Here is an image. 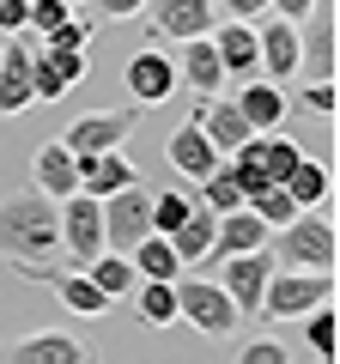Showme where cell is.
Here are the masks:
<instances>
[{"label":"cell","mask_w":340,"mask_h":364,"mask_svg":"<svg viewBox=\"0 0 340 364\" xmlns=\"http://www.w3.org/2000/svg\"><path fill=\"white\" fill-rule=\"evenodd\" d=\"M0 255L13 267H55L61 255V213L43 188L0 200Z\"/></svg>","instance_id":"obj_1"},{"label":"cell","mask_w":340,"mask_h":364,"mask_svg":"<svg viewBox=\"0 0 340 364\" xmlns=\"http://www.w3.org/2000/svg\"><path fill=\"white\" fill-rule=\"evenodd\" d=\"M176 286V316H183L195 334H207V340H225L231 328H243V316H237V304H231V291L219 286V279H188V267L170 279Z\"/></svg>","instance_id":"obj_2"},{"label":"cell","mask_w":340,"mask_h":364,"mask_svg":"<svg viewBox=\"0 0 340 364\" xmlns=\"http://www.w3.org/2000/svg\"><path fill=\"white\" fill-rule=\"evenodd\" d=\"M328 298H334V273H322V267H286L280 273L274 267L255 316H267V322H298L304 310H316V304H328Z\"/></svg>","instance_id":"obj_3"},{"label":"cell","mask_w":340,"mask_h":364,"mask_svg":"<svg viewBox=\"0 0 340 364\" xmlns=\"http://www.w3.org/2000/svg\"><path fill=\"white\" fill-rule=\"evenodd\" d=\"M267 249H274V267H322V273H334V225L316 207L298 213L292 225H280V237H267Z\"/></svg>","instance_id":"obj_4"},{"label":"cell","mask_w":340,"mask_h":364,"mask_svg":"<svg viewBox=\"0 0 340 364\" xmlns=\"http://www.w3.org/2000/svg\"><path fill=\"white\" fill-rule=\"evenodd\" d=\"M55 213H61V249L73 255V267H85L92 255H104V200L97 195L73 188V195L55 200Z\"/></svg>","instance_id":"obj_5"},{"label":"cell","mask_w":340,"mask_h":364,"mask_svg":"<svg viewBox=\"0 0 340 364\" xmlns=\"http://www.w3.org/2000/svg\"><path fill=\"white\" fill-rule=\"evenodd\" d=\"M140 182H146V176H140ZM140 182H128V188H116V195H104V249H116V255H128V249L152 231V195H146Z\"/></svg>","instance_id":"obj_6"},{"label":"cell","mask_w":340,"mask_h":364,"mask_svg":"<svg viewBox=\"0 0 340 364\" xmlns=\"http://www.w3.org/2000/svg\"><path fill=\"white\" fill-rule=\"evenodd\" d=\"M140 128V104H128V109H97V116H73L61 128V146L67 152H110V146H122L128 134Z\"/></svg>","instance_id":"obj_7"},{"label":"cell","mask_w":340,"mask_h":364,"mask_svg":"<svg viewBox=\"0 0 340 364\" xmlns=\"http://www.w3.org/2000/svg\"><path fill=\"white\" fill-rule=\"evenodd\" d=\"M267 279H274V249H243V255H225V279L219 286L231 291V304H237V316H255L262 310V291H267Z\"/></svg>","instance_id":"obj_8"},{"label":"cell","mask_w":340,"mask_h":364,"mask_svg":"<svg viewBox=\"0 0 340 364\" xmlns=\"http://www.w3.org/2000/svg\"><path fill=\"white\" fill-rule=\"evenodd\" d=\"M213 37V55L225 67V85H243V79L262 73V49H255V18H219L207 31Z\"/></svg>","instance_id":"obj_9"},{"label":"cell","mask_w":340,"mask_h":364,"mask_svg":"<svg viewBox=\"0 0 340 364\" xmlns=\"http://www.w3.org/2000/svg\"><path fill=\"white\" fill-rule=\"evenodd\" d=\"M255 49H262V79H274V85L298 79V18L262 13L255 18Z\"/></svg>","instance_id":"obj_10"},{"label":"cell","mask_w":340,"mask_h":364,"mask_svg":"<svg viewBox=\"0 0 340 364\" xmlns=\"http://www.w3.org/2000/svg\"><path fill=\"white\" fill-rule=\"evenodd\" d=\"M146 13H152V37H164V43L207 37L219 25V6L213 0H146Z\"/></svg>","instance_id":"obj_11"},{"label":"cell","mask_w":340,"mask_h":364,"mask_svg":"<svg viewBox=\"0 0 340 364\" xmlns=\"http://www.w3.org/2000/svg\"><path fill=\"white\" fill-rule=\"evenodd\" d=\"M122 79H128V91H134V104H140V109L176 97V61H170V49H140V55H128Z\"/></svg>","instance_id":"obj_12"},{"label":"cell","mask_w":340,"mask_h":364,"mask_svg":"<svg viewBox=\"0 0 340 364\" xmlns=\"http://www.w3.org/2000/svg\"><path fill=\"white\" fill-rule=\"evenodd\" d=\"M267 237H274V225L262 219V213L249 207H231V213H219V231H213V249L201 261H225V255H243V249H262Z\"/></svg>","instance_id":"obj_13"},{"label":"cell","mask_w":340,"mask_h":364,"mask_svg":"<svg viewBox=\"0 0 340 364\" xmlns=\"http://www.w3.org/2000/svg\"><path fill=\"white\" fill-rule=\"evenodd\" d=\"M195 128L207 134L213 146H219V158H225V152H237V146L255 134V128H249V116L237 109V97H219V91H207V97L195 104Z\"/></svg>","instance_id":"obj_14"},{"label":"cell","mask_w":340,"mask_h":364,"mask_svg":"<svg viewBox=\"0 0 340 364\" xmlns=\"http://www.w3.org/2000/svg\"><path fill=\"white\" fill-rule=\"evenodd\" d=\"M31 43L25 37H0V116L31 109Z\"/></svg>","instance_id":"obj_15"},{"label":"cell","mask_w":340,"mask_h":364,"mask_svg":"<svg viewBox=\"0 0 340 364\" xmlns=\"http://www.w3.org/2000/svg\"><path fill=\"white\" fill-rule=\"evenodd\" d=\"M164 158H170V170L183 182H201L213 164H219V146L207 140V134L195 128V122H183V128H170V140H164Z\"/></svg>","instance_id":"obj_16"},{"label":"cell","mask_w":340,"mask_h":364,"mask_svg":"<svg viewBox=\"0 0 340 364\" xmlns=\"http://www.w3.org/2000/svg\"><path fill=\"white\" fill-rule=\"evenodd\" d=\"M176 61V85H188L195 97H207V91L225 85V67L219 55H213V37H183V55H170Z\"/></svg>","instance_id":"obj_17"},{"label":"cell","mask_w":340,"mask_h":364,"mask_svg":"<svg viewBox=\"0 0 340 364\" xmlns=\"http://www.w3.org/2000/svg\"><path fill=\"white\" fill-rule=\"evenodd\" d=\"M128 182H140V170L122 158V146H110V152H79V188L85 195H116V188H128Z\"/></svg>","instance_id":"obj_18"},{"label":"cell","mask_w":340,"mask_h":364,"mask_svg":"<svg viewBox=\"0 0 340 364\" xmlns=\"http://www.w3.org/2000/svg\"><path fill=\"white\" fill-rule=\"evenodd\" d=\"M213 231H219V213L207 207V200H188V213H183V225L170 231V249H176V261L183 267H201V255L213 249Z\"/></svg>","instance_id":"obj_19"},{"label":"cell","mask_w":340,"mask_h":364,"mask_svg":"<svg viewBox=\"0 0 340 364\" xmlns=\"http://www.w3.org/2000/svg\"><path fill=\"white\" fill-rule=\"evenodd\" d=\"M31 176H37V188L49 200H61V195L79 188V158L67 152L61 140H49V146H37V158H31Z\"/></svg>","instance_id":"obj_20"},{"label":"cell","mask_w":340,"mask_h":364,"mask_svg":"<svg viewBox=\"0 0 340 364\" xmlns=\"http://www.w3.org/2000/svg\"><path fill=\"white\" fill-rule=\"evenodd\" d=\"M237 109H243L249 116V128L255 134H267V128H280V122H286V91L274 85V79H243V85H237Z\"/></svg>","instance_id":"obj_21"},{"label":"cell","mask_w":340,"mask_h":364,"mask_svg":"<svg viewBox=\"0 0 340 364\" xmlns=\"http://www.w3.org/2000/svg\"><path fill=\"white\" fill-rule=\"evenodd\" d=\"M6 358H13V364H85L92 352H85V340L55 334V328H49V334H25Z\"/></svg>","instance_id":"obj_22"},{"label":"cell","mask_w":340,"mask_h":364,"mask_svg":"<svg viewBox=\"0 0 340 364\" xmlns=\"http://www.w3.org/2000/svg\"><path fill=\"white\" fill-rule=\"evenodd\" d=\"M49 286H55V298H61L73 316H104V310H110V298L97 291V279H92L85 267H73V273L55 267V273H49Z\"/></svg>","instance_id":"obj_23"},{"label":"cell","mask_w":340,"mask_h":364,"mask_svg":"<svg viewBox=\"0 0 340 364\" xmlns=\"http://www.w3.org/2000/svg\"><path fill=\"white\" fill-rule=\"evenodd\" d=\"M128 261H134V273H140V279H176V273H183V261H176V249H170L164 231H146L140 243L128 249Z\"/></svg>","instance_id":"obj_24"},{"label":"cell","mask_w":340,"mask_h":364,"mask_svg":"<svg viewBox=\"0 0 340 364\" xmlns=\"http://www.w3.org/2000/svg\"><path fill=\"white\" fill-rule=\"evenodd\" d=\"M298 73L334 79V13H328V25H316V31L298 25Z\"/></svg>","instance_id":"obj_25"},{"label":"cell","mask_w":340,"mask_h":364,"mask_svg":"<svg viewBox=\"0 0 340 364\" xmlns=\"http://www.w3.org/2000/svg\"><path fill=\"white\" fill-rule=\"evenodd\" d=\"M280 188H286V195L298 200L304 213H310V207H322V200L334 195V182H328V164H316V158H298V164L286 170V182H280Z\"/></svg>","instance_id":"obj_26"},{"label":"cell","mask_w":340,"mask_h":364,"mask_svg":"<svg viewBox=\"0 0 340 364\" xmlns=\"http://www.w3.org/2000/svg\"><path fill=\"white\" fill-rule=\"evenodd\" d=\"M85 273L97 279V291H104L110 304H116V298H134V279H140V273H134V261H128V255H116V249L92 255V261H85Z\"/></svg>","instance_id":"obj_27"},{"label":"cell","mask_w":340,"mask_h":364,"mask_svg":"<svg viewBox=\"0 0 340 364\" xmlns=\"http://www.w3.org/2000/svg\"><path fill=\"white\" fill-rule=\"evenodd\" d=\"M134 286H140V322L146 328H170L176 322V286H170V279H134Z\"/></svg>","instance_id":"obj_28"},{"label":"cell","mask_w":340,"mask_h":364,"mask_svg":"<svg viewBox=\"0 0 340 364\" xmlns=\"http://www.w3.org/2000/svg\"><path fill=\"white\" fill-rule=\"evenodd\" d=\"M298 322H304V340H310L316 358H334V352H340V334H334V328H340V322H334V298L316 304V310H304Z\"/></svg>","instance_id":"obj_29"},{"label":"cell","mask_w":340,"mask_h":364,"mask_svg":"<svg viewBox=\"0 0 340 364\" xmlns=\"http://www.w3.org/2000/svg\"><path fill=\"white\" fill-rule=\"evenodd\" d=\"M201 200H207L213 213H231V207H243V188L231 182V170H225V158H219V164L207 170V176H201Z\"/></svg>","instance_id":"obj_30"},{"label":"cell","mask_w":340,"mask_h":364,"mask_svg":"<svg viewBox=\"0 0 340 364\" xmlns=\"http://www.w3.org/2000/svg\"><path fill=\"white\" fill-rule=\"evenodd\" d=\"M249 207L262 213V219L274 225V231H280V225H292V219H298V213H304L298 200H292L286 188H280V182H274V188H262V195H249Z\"/></svg>","instance_id":"obj_31"},{"label":"cell","mask_w":340,"mask_h":364,"mask_svg":"<svg viewBox=\"0 0 340 364\" xmlns=\"http://www.w3.org/2000/svg\"><path fill=\"white\" fill-rule=\"evenodd\" d=\"M92 37H97L92 18H79V6H73V13H67V18H61V25H55L43 43H49V49H92Z\"/></svg>","instance_id":"obj_32"},{"label":"cell","mask_w":340,"mask_h":364,"mask_svg":"<svg viewBox=\"0 0 340 364\" xmlns=\"http://www.w3.org/2000/svg\"><path fill=\"white\" fill-rule=\"evenodd\" d=\"M188 200L195 195H183V188H164V195H152V231H176V225H183V213H188Z\"/></svg>","instance_id":"obj_33"},{"label":"cell","mask_w":340,"mask_h":364,"mask_svg":"<svg viewBox=\"0 0 340 364\" xmlns=\"http://www.w3.org/2000/svg\"><path fill=\"white\" fill-rule=\"evenodd\" d=\"M67 13H73L67 0H31V13H25V37H49V31L61 25Z\"/></svg>","instance_id":"obj_34"},{"label":"cell","mask_w":340,"mask_h":364,"mask_svg":"<svg viewBox=\"0 0 340 364\" xmlns=\"http://www.w3.org/2000/svg\"><path fill=\"white\" fill-rule=\"evenodd\" d=\"M43 49H49V43H43ZM49 61L61 67L67 85H85V79H92V49H49Z\"/></svg>","instance_id":"obj_35"},{"label":"cell","mask_w":340,"mask_h":364,"mask_svg":"<svg viewBox=\"0 0 340 364\" xmlns=\"http://www.w3.org/2000/svg\"><path fill=\"white\" fill-rule=\"evenodd\" d=\"M334 104H340L334 79H310V85H304V109H310L316 122H334Z\"/></svg>","instance_id":"obj_36"},{"label":"cell","mask_w":340,"mask_h":364,"mask_svg":"<svg viewBox=\"0 0 340 364\" xmlns=\"http://www.w3.org/2000/svg\"><path fill=\"white\" fill-rule=\"evenodd\" d=\"M237 358L243 364H286V346H280V340H249Z\"/></svg>","instance_id":"obj_37"},{"label":"cell","mask_w":340,"mask_h":364,"mask_svg":"<svg viewBox=\"0 0 340 364\" xmlns=\"http://www.w3.org/2000/svg\"><path fill=\"white\" fill-rule=\"evenodd\" d=\"M25 13H31V0H0V37H18Z\"/></svg>","instance_id":"obj_38"},{"label":"cell","mask_w":340,"mask_h":364,"mask_svg":"<svg viewBox=\"0 0 340 364\" xmlns=\"http://www.w3.org/2000/svg\"><path fill=\"white\" fill-rule=\"evenodd\" d=\"M219 6V18H262L267 13V0H213Z\"/></svg>","instance_id":"obj_39"},{"label":"cell","mask_w":340,"mask_h":364,"mask_svg":"<svg viewBox=\"0 0 340 364\" xmlns=\"http://www.w3.org/2000/svg\"><path fill=\"white\" fill-rule=\"evenodd\" d=\"M316 6H322V0H267V13H280V18H298V25L316 13Z\"/></svg>","instance_id":"obj_40"},{"label":"cell","mask_w":340,"mask_h":364,"mask_svg":"<svg viewBox=\"0 0 340 364\" xmlns=\"http://www.w3.org/2000/svg\"><path fill=\"white\" fill-rule=\"evenodd\" d=\"M104 18H134V13H146V0H92Z\"/></svg>","instance_id":"obj_41"},{"label":"cell","mask_w":340,"mask_h":364,"mask_svg":"<svg viewBox=\"0 0 340 364\" xmlns=\"http://www.w3.org/2000/svg\"><path fill=\"white\" fill-rule=\"evenodd\" d=\"M67 6H79V0H67Z\"/></svg>","instance_id":"obj_42"}]
</instances>
